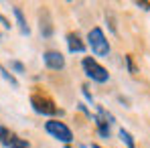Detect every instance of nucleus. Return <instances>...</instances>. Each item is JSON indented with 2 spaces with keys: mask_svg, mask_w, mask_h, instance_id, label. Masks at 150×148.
Instances as JSON below:
<instances>
[{
  "mask_svg": "<svg viewBox=\"0 0 150 148\" xmlns=\"http://www.w3.org/2000/svg\"><path fill=\"white\" fill-rule=\"evenodd\" d=\"M30 106L37 114H43V116H57L61 114V110L55 106V101L47 96V93H41V91H35L30 96Z\"/></svg>",
  "mask_w": 150,
  "mask_h": 148,
  "instance_id": "obj_1",
  "label": "nucleus"
},
{
  "mask_svg": "<svg viewBox=\"0 0 150 148\" xmlns=\"http://www.w3.org/2000/svg\"><path fill=\"white\" fill-rule=\"evenodd\" d=\"M45 130H47L49 136H53L55 140H59L63 144H71L73 142V132H71V128L65 122H59V120L51 118L49 122H45Z\"/></svg>",
  "mask_w": 150,
  "mask_h": 148,
  "instance_id": "obj_2",
  "label": "nucleus"
},
{
  "mask_svg": "<svg viewBox=\"0 0 150 148\" xmlns=\"http://www.w3.org/2000/svg\"><path fill=\"white\" fill-rule=\"evenodd\" d=\"M87 45L91 47V51L98 55V57H108L110 55V43L103 35L100 26H93L89 33H87Z\"/></svg>",
  "mask_w": 150,
  "mask_h": 148,
  "instance_id": "obj_3",
  "label": "nucleus"
},
{
  "mask_svg": "<svg viewBox=\"0 0 150 148\" xmlns=\"http://www.w3.org/2000/svg\"><path fill=\"white\" fill-rule=\"evenodd\" d=\"M81 67H83V71L85 75L91 79V81H96V83H105L108 79H110V73H108V69L100 65L93 57H83V61H81Z\"/></svg>",
  "mask_w": 150,
  "mask_h": 148,
  "instance_id": "obj_4",
  "label": "nucleus"
},
{
  "mask_svg": "<svg viewBox=\"0 0 150 148\" xmlns=\"http://www.w3.org/2000/svg\"><path fill=\"white\" fill-rule=\"evenodd\" d=\"M43 61H45V65H47L49 69H53V71H61V69L65 67V57L55 49L45 51V53H43Z\"/></svg>",
  "mask_w": 150,
  "mask_h": 148,
  "instance_id": "obj_5",
  "label": "nucleus"
},
{
  "mask_svg": "<svg viewBox=\"0 0 150 148\" xmlns=\"http://www.w3.org/2000/svg\"><path fill=\"white\" fill-rule=\"evenodd\" d=\"M67 47L71 53H83L85 51V43L81 41V37L77 33H69L67 35Z\"/></svg>",
  "mask_w": 150,
  "mask_h": 148,
  "instance_id": "obj_6",
  "label": "nucleus"
},
{
  "mask_svg": "<svg viewBox=\"0 0 150 148\" xmlns=\"http://www.w3.org/2000/svg\"><path fill=\"white\" fill-rule=\"evenodd\" d=\"M4 146L6 148H30V144H28V140H25V138H21V136L10 132L8 138L4 140Z\"/></svg>",
  "mask_w": 150,
  "mask_h": 148,
  "instance_id": "obj_7",
  "label": "nucleus"
},
{
  "mask_svg": "<svg viewBox=\"0 0 150 148\" xmlns=\"http://www.w3.org/2000/svg\"><path fill=\"white\" fill-rule=\"evenodd\" d=\"M12 12H14V18H16V23H18V28H21V33H23V35H28V33H30V28H28V23H26V18H25V12H23V8L14 6V8H12Z\"/></svg>",
  "mask_w": 150,
  "mask_h": 148,
  "instance_id": "obj_8",
  "label": "nucleus"
},
{
  "mask_svg": "<svg viewBox=\"0 0 150 148\" xmlns=\"http://www.w3.org/2000/svg\"><path fill=\"white\" fill-rule=\"evenodd\" d=\"M118 134H120V140H122V142L126 144V148H136V142H134V136H132V134H130L128 130H124V128H122V130H120Z\"/></svg>",
  "mask_w": 150,
  "mask_h": 148,
  "instance_id": "obj_9",
  "label": "nucleus"
},
{
  "mask_svg": "<svg viewBox=\"0 0 150 148\" xmlns=\"http://www.w3.org/2000/svg\"><path fill=\"white\" fill-rule=\"evenodd\" d=\"M0 73H2V77H4V79H6V81H10V83H12V85H14V87H16V85H18V81H16V79H14V75H10V73H8V71H6V69H4V67H2V65H0Z\"/></svg>",
  "mask_w": 150,
  "mask_h": 148,
  "instance_id": "obj_10",
  "label": "nucleus"
},
{
  "mask_svg": "<svg viewBox=\"0 0 150 148\" xmlns=\"http://www.w3.org/2000/svg\"><path fill=\"white\" fill-rule=\"evenodd\" d=\"M126 65H128V71L132 75L138 73V69H136V65H134V59H132V55H126Z\"/></svg>",
  "mask_w": 150,
  "mask_h": 148,
  "instance_id": "obj_11",
  "label": "nucleus"
},
{
  "mask_svg": "<svg viewBox=\"0 0 150 148\" xmlns=\"http://www.w3.org/2000/svg\"><path fill=\"white\" fill-rule=\"evenodd\" d=\"M8 134H10V132H8V128L0 122V144H4V140L8 138Z\"/></svg>",
  "mask_w": 150,
  "mask_h": 148,
  "instance_id": "obj_12",
  "label": "nucleus"
},
{
  "mask_svg": "<svg viewBox=\"0 0 150 148\" xmlns=\"http://www.w3.org/2000/svg\"><path fill=\"white\" fill-rule=\"evenodd\" d=\"M10 67L16 71V73H25V65L21 61H10Z\"/></svg>",
  "mask_w": 150,
  "mask_h": 148,
  "instance_id": "obj_13",
  "label": "nucleus"
},
{
  "mask_svg": "<svg viewBox=\"0 0 150 148\" xmlns=\"http://www.w3.org/2000/svg\"><path fill=\"white\" fill-rule=\"evenodd\" d=\"M136 4H138V6H140V8H142V10H150V2H144V0H142V2H140V0H138V2H136Z\"/></svg>",
  "mask_w": 150,
  "mask_h": 148,
  "instance_id": "obj_14",
  "label": "nucleus"
},
{
  "mask_svg": "<svg viewBox=\"0 0 150 148\" xmlns=\"http://www.w3.org/2000/svg\"><path fill=\"white\" fill-rule=\"evenodd\" d=\"M0 23H2V25L6 26V28H10V23H8V21H6V18H4V16H0Z\"/></svg>",
  "mask_w": 150,
  "mask_h": 148,
  "instance_id": "obj_15",
  "label": "nucleus"
},
{
  "mask_svg": "<svg viewBox=\"0 0 150 148\" xmlns=\"http://www.w3.org/2000/svg\"><path fill=\"white\" fill-rule=\"evenodd\" d=\"M91 148H101V146L100 144H91Z\"/></svg>",
  "mask_w": 150,
  "mask_h": 148,
  "instance_id": "obj_16",
  "label": "nucleus"
}]
</instances>
